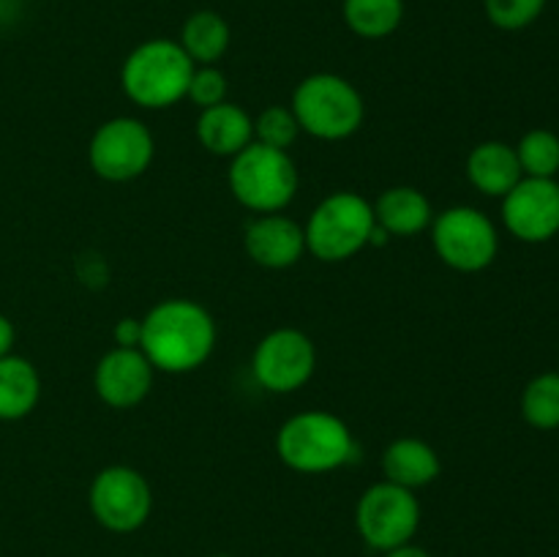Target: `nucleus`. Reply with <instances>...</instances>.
Returning <instances> with one entry per match:
<instances>
[{
  "instance_id": "20e7f679",
  "label": "nucleus",
  "mask_w": 559,
  "mask_h": 557,
  "mask_svg": "<svg viewBox=\"0 0 559 557\" xmlns=\"http://www.w3.org/2000/svg\"><path fill=\"white\" fill-rule=\"evenodd\" d=\"M289 107L298 118L300 131L325 142L347 140L366 118V104L358 87L331 71L306 76L293 91Z\"/></svg>"
},
{
  "instance_id": "4468645a",
  "label": "nucleus",
  "mask_w": 559,
  "mask_h": 557,
  "mask_svg": "<svg viewBox=\"0 0 559 557\" xmlns=\"http://www.w3.org/2000/svg\"><path fill=\"white\" fill-rule=\"evenodd\" d=\"M243 246L257 265L284 271L306 254L304 224L284 213H257L246 227Z\"/></svg>"
},
{
  "instance_id": "6e6552de",
  "label": "nucleus",
  "mask_w": 559,
  "mask_h": 557,
  "mask_svg": "<svg viewBox=\"0 0 559 557\" xmlns=\"http://www.w3.org/2000/svg\"><path fill=\"white\" fill-rule=\"evenodd\" d=\"M156 156L153 131L140 118L118 115L93 131L87 145V162L98 178L109 183H129L151 169Z\"/></svg>"
},
{
  "instance_id": "4be33fe9",
  "label": "nucleus",
  "mask_w": 559,
  "mask_h": 557,
  "mask_svg": "<svg viewBox=\"0 0 559 557\" xmlns=\"http://www.w3.org/2000/svg\"><path fill=\"white\" fill-rule=\"evenodd\" d=\"M522 418L540 431L559 429V371H544L524 386Z\"/></svg>"
},
{
  "instance_id": "0eeeda50",
  "label": "nucleus",
  "mask_w": 559,
  "mask_h": 557,
  "mask_svg": "<svg viewBox=\"0 0 559 557\" xmlns=\"http://www.w3.org/2000/svg\"><path fill=\"white\" fill-rule=\"evenodd\" d=\"M431 244L448 268L459 273H478L497 260L500 233L478 208L453 205L431 218Z\"/></svg>"
},
{
  "instance_id": "f03ea898",
  "label": "nucleus",
  "mask_w": 559,
  "mask_h": 557,
  "mask_svg": "<svg viewBox=\"0 0 559 557\" xmlns=\"http://www.w3.org/2000/svg\"><path fill=\"white\" fill-rule=\"evenodd\" d=\"M197 66L173 38L136 44L120 69V87L142 109H167L183 102Z\"/></svg>"
},
{
  "instance_id": "5701e85b",
  "label": "nucleus",
  "mask_w": 559,
  "mask_h": 557,
  "mask_svg": "<svg viewBox=\"0 0 559 557\" xmlns=\"http://www.w3.org/2000/svg\"><path fill=\"white\" fill-rule=\"evenodd\" d=\"M519 164L524 178H557L559 173V137L549 129H533L519 140Z\"/></svg>"
},
{
  "instance_id": "2eb2a0df",
  "label": "nucleus",
  "mask_w": 559,
  "mask_h": 557,
  "mask_svg": "<svg viewBox=\"0 0 559 557\" xmlns=\"http://www.w3.org/2000/svg\"><path fill=\"white\" fill-rule=\"evenodd\" d=\"M197 140L213 156L233 158L254 142V120L238 104L222 102L216 107L200 109Z\"/></svg>"
},
{
  "instance_id": "412c9836",
  "label": "nucleus",
  "mask_w": 559,
  "mask_h": 557,
  "mask_svg": "<svg viewBox=\"0 0 559 557\" xmlns=\"http://www.w3.org/2000/svg\"><path fill=\"white\" fill-rule=\"evenodd\" d=\"M342 16L355 36L380 42L402 25L404 0H344Z\"/></svg>"
},
{
  "instance_id": "c756f323",
  "label": "nucleus",
  "mask_w": 559,
  "mask_h": 557,
  "mask_svg": "<svg viewBox=\"0 0 559 557\" xmlns=\"http://www.w3.org/2000/svg\"><path fill=\"white\" fill-rule=\"evenodd\" d=\"M213 557H233V555H213Z\"/></svg>"
},
{
  "instance_id": "7ed1b4c3",
  "label": "nucleus",
  "mask_w": 559,
  "mask_h": 557,
  "mask_svg": "<svg viewBox=\"0 0 559 557\" xmlns=\"http://www.w3.org/2000/svg\"><path fill=\"white\" fill-rule=\"evenodd\" d=\"M276 453L295 473H333L355 457V437L336 413L304 410L284 420L276 435Z\"/></svg>"
},
{
  "instance_id": "39448f33",
  "label": "nucleus",
  "mask_w": 559,
  "mask_h": 557,
  "mask_svg": "<svg viewBox=\"0 0 559 557\" xmlns=\"http://www.w3.org/2000/svg\"><path fill=\"white\" fill-rule=\"evenodd\" d=\"M374 205L358 191H333L304 224L306 251L322 262L353 260L374 238Z\"/></svg>"
},
{
  "instance_id": "393cba45",
  "label": "nucleus",
  "mask_w": 559,
  "mask_h": 557,
  "mask_svg": "<svg viewBox=\"0 0 559 557\" xmlns=\"http://www.w3.org/2000/svg\"><path fill=\"white\" fill-rule=\"evenodd\" d=\"M549 0H484L486 20L500 31H524L540 20Z\"/></svg>"
},
{
  "instance_id": "a211bd4d",
  "label": "nucleus",
  "mask_w": 559,
  "mask_h": 557,
  "mask_svg": "<svg viewBox=\"0 0 559 557\" xmlns=\"http://www.w3.org/2000/svg\"><path fill=\"white\" fill-rule=\"evenodd\" d=\"M440 453L420 437H399L382 451V475L404 489H420L440 478Z\"/></svg>"
},
{
  "instance_id": "1a4fd4ad",
  "label": "nucleus",
  "mask_w": 559,
  "mask_h": 557,
  "mask_svg": "<svg viewBox=\"0 0 559 557\" xmlns=\"http://www.w3.org/2000/svg\"><path fill=\"white\" fill-rule=\"evenodd\" d=\"M358 535L377 552L409 544L420 528V502L413 489L380 481L360 495L355 506Z\"/></svg>"
},
{
  "instance_id": "b1692460",
  "label": "nucleus",
  "mask_w": 559,
  "mask_h": 557,
  "mask_svg": "<svg viewBox=\"0 0 559 557\" xmlns=\"http://www.w3.org/2000/svg\"><path fill=\"white\" fill-rule=\"evenodd\" d=\"M300 137V123L295 118L293 107H265L254 120V142L267 147H276V151H289V147L298 142Z\"/></svg>"
},
{
  "instance_id": "9d476101",
  "label": "nucleus",
  "mask_w": 559,
  "mask_h": 557,
  "mask_svg": "<svg viewBox=\"0 0 559 557\" xmlns=\"http://www.w3.org/2000/svg\"><path fill=\"white\" fill-rule=\"evenodd\" d=\"M91 513L109 533H134L151 519L153 489L140 470L112 464L98 470L87 491Z\"/></svg>"
},
{
  "instance_id": "9b49d317",
  "label": "nucleus",
  "mask_w": 559,
  "mask_h": 557,
  "mask_svg": "<svg viewBox=\"0 0 559 557\" xmlns=\"http://www.w3.org/2000/svg\"><path fill=\"white\" fill-rule=\"evenodd\" d=\"M317 369V347L298 328H276L251 355L254 380L271 393H295Z\"/></svg>"
},
{
  "instance_id": "aec40b11",
  "label": "nucleus",
  "mask_w": 559,
  "mask_h": 557,
  "mask_svg": "<svg viewBox=\"0 0 559 557\" xmlns=\"http://www.w3.org/2000/svg\"><path fill=\"white\" fill-rule=\"evenodd\" d=\"M229 42H233V27L218 11L211 9L186 16L178 38L194 66H216L227 55Z\"/></svg>"
},
{
  "instance_id": "423d86ee",
  "label": "nucleus",
  "mask_w": 559,
  "mask_h": 557,
  "mask_svg": "<svg viewBox=\"0 0 559 557\" xmlns=\"http://www.w3.org/2000/svg\"><path fill=\"white\" fill-rule=\"evenodd\" d=\"M227 183L251 213H282L298 194L300 175L289 151L251 142L229 162Z\"/></svg>"
},
{
  "instance_id": "f257e3e1",
  "label": "nucleus",
  "mask_w": 559,
  "mask_h": 557,
  "mask_svg": "<svg viewBox=\"0 0 559 557\" xmlns=\"http://www.w3.org/2000/svg\"><path fill=\"white\" fill-rule=\"evenodd\" d=\"M140 349L156 371L189 375L216 349V322L202 304L189 298L158 300L142 317Z\"/></svg>"
},
{
  "instance_id": "f3484780",
  "label": "nucleus",
  "mask_w": 559,
  "mask_h": 557,
  "mask_svg": "<svg viewBox=\"0 0 559 557\" xmlns=\"http://www.w3.org/2000/svg\"><path fill=\"white\" fill-rule=\"evenodd\" d=\"M464 169H467L469 183L480 194L500 197V200L524 178L516 147L500 140H486L480 145H475L469 151Z\"/></svg>"
},
{
  "instance_id": "dca6fc26",
  "label": "nucleus",
  "mask_w": 559,
  "mask_h": 557,
  "mask_svg": "<svg viewBox=\"0 0 559 557\" xmlns=\"http://www.w3.org/2000/svg\"><path fill=\"white\" fill-rule=\"evenodd\" d=\"M374 205V222L385 235L396 238H413V235L426 233L435 218L431 200L415 186H393L385 189Z\"/></svg>"
},
{
  "instance_id": "c85d7f7f",
  "label": "nucleus",
  "mask_w": 559,
  "mask_h": 557,
  "mask_svg": "<svg viewBox=\"0 0 559 557\" xmlns=\"http://www.w3.org/2000/svg\"><path fill=\"white\" fill-rule=\"evenodd\" d=\"M385 557H431V555L424 549V546H418V544H413V541H409V544L396 546V549H388Z\"/></svg>"
},
{
  "instance_id": "ddd939ff",
  "label": "nucleus",
  "mask_w": 559,
  "mask_h": 557,
  "mask_svg": "<svg viewBox=\"0 0 559 557\" xmlns=\"http://www.w3.org/2000/svg\"><path fill=\"white\" fill-rule=\"evenodd\" d=\"M156 369L140 347H112L93 371L96 396L112 410H131L147 399Z\"/></svg>"
},
{
  "instance_id": "a878e982",
  "label": "nucleus",
  "mask_w": 559,
  "mask_h": 557,
  "mask_svg": "<svg viewBox=\"0 0 559 557\" xmlns=\"http://www.w3.org/2000/svg\"><path fill=\"white\" fill-rule=\"evenodd\" d=\"M186 98L200 109L227 102V76H224V71L216 69V66H197Z\"/></svg>"
},
{
  "instance_id": "f8f14e48",
  "label": "nucleus",
  "mask_w": 559,
  "mask_h": 557,
  "mask_svg": "<svg viewBox=\"0 0 559 557\" xmlns=\"http://www.w3.org/2000/svg\"><path fill=\"white\" fill-rule=\"evenodd\" d=\"M502 224L522 244H546L559 235L557 178H522L502 197Z\"/></svg>"
},
{
  "instance_id": "6ab92c4d",
  "label": "nucleus",
  "mask_w": 559,
  "mask_h": 557,
  "mask_svg": "<svg viewBox=\"0 0 559 557\" xmlns=\"http://www.w3.org/2000/svg\"><path fill=\"white\" fill-rule=\"evenodd\" d=\"M41 399L38 369L22 355L0 358V420H22L36 410Z\"/></svg>"
},
{
  "instance_id": "bb28decb",
  "label": "nucleus",
  "mask_w": 559,
  "mask_h": 557,
  "mask_svg": "<svg viewBox=\"0 0 559 557\" xmlns=\"http://www.w3.org/2000/svg\"><path fill=\"white\" fill-rule=\"evenodd\" d=\"M140 339H142V320L123 317V320L115 325V347H140Z\"/></svg>"
},
{
  "instance_id": "cd10ccee",
  "label": "nucleus",
  "mask_w": 559,
  "mask_h": 557,
  "mask_svg": "<svg viewBox=\"0 0 559 557\" xmlns=\"http://www.w3.org/2000/svg\"><path fill=\"white\" fill-rule=\"evenodd\" d=\"M14 342H16L14 322H11L5 315H0V358L14 353Z\"/></svg>"
}]
</instances>
